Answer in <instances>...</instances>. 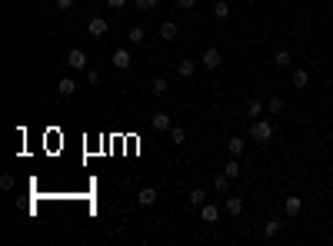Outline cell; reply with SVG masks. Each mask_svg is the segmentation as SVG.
<instances>
[{"instance_id": "1", "label": "cell", "mask_w": 333, "mask_h": 246, "mask_svg": "<svg viewBox=\"0 0 333 246\" xmlns=\"http://www.w3.org/2000/svg\"><path fill=\"white\" fill-rule=\"evenodd\" d=\"M250 140H257V143L273 140V123H270V120H254V123H250Z\"/></svg>"}, {"instance_id": "2", "label": "cell", "mask_w": 333, "mask_h": 246, "mask_svg": "<svg viewBox=\"0 0 333 246\" xmlns=\"http://www.w3.org/2000/svg\"><path fill=\"white\" fill-rule=\"evenodd\" d=\"M220 60H223V57H220V50H217V47H206L203 57H200V64H203L206 70H217V67H220Z\"/></svg>"}, {"instance_id": "3", "label": "cell", "mask_w": 333, "mask_h": 246, "mask_svg": "<svg viewBox=\"0 0 333 246\" xmlns=\"http://www.w3.org/2000/svg\"><path fill=\"white\" fill-rule=\"evenodd\" d=\"M110 64L117 67V70H130V64H134V60H130V50L127 47H120V50H113V57H110Z\"/></svg>"}, {"instance_id": "4", "label": "cell", "mask_w": 333, "mask_h": 246, "mask_svg": "<svg viewBox=\"0 0 333 246\" xmlns=\"http://www.w3.org/2000/svg\"><path fill=\"white\" fill-rule=\"evenodd\" d=\"M223 210L230 216H240L243 213V196H237V193H227V200H223Z\"/></svg>"}, {"instance_id": "5", "label": "cell", "mask_w": 333, "mask_h": 246, "mask_svg": "<svg viewBox=\"0 0 333 246\" xmlns=\"http://www.w3.org/2000/svg\"><path fill=\"white\" fill-rule=\"evenodd\" d=\"M67 64H70L73 70H84V67H87V54H84L80 47H70V54H67Z\"/></svg>"}, {"instance_id": "6", "label": "cell", "mask_w": 333, "mask_h": 246, "mask_svg": "<svg viewBox=\"0 0 333 246\" xmlns=\"http://www.w3.org/2000/svg\"><path fill=\"white\" fill-rule=\"evenodd\" d=\"M263 110H267V104H263L260 96H250V100H246V117L260 120V117H263Z\"/></svg>"}, {"instance_id": "7", "label": "cell", "mask_w": 333, "mask_h": 246, "mask_svg": "<svg viewBox=\"0 0 333 246\" xmlns=\"http://www.w3.org/2000/svg\"><path fill=\"white\" fill-rule=\"evenodd\" d=\"M107 20H103V17H90V24H87V33L90 37H103V33H107Z\"/></svg>"}, {"instance_id": "8", "label": "cell", "mask_w": 333, "mask_h": 246, "mask_svg": "<svg viewBox=\"0 0 333 246\" xmlns=\"http://www.w3.org/2000/svg\"><path fill=\"white\" fill-rule=\"evenodd\" d=\"M177 37H180V24H174V20L160 24V40H177Z\"/></svg>"}, {"instance_id": "9", "label": "cell", "mask_w": 333, "mask_h": 246, "mask_svg": "<svg viewBox=\"0 0 333 246\" xmlns=\"http://www.w3.org/2000/svg\"><path fill=\"white\" fill-rule=\"evenodd\" d=\"M137 203H140V207H153V203H157V190H153V186H143V190L137 193Z\"/></svg>"}, {"instance_id": "10", "label": "cell", "mask_w": 333, "mask_h": 246, "mask_svg": "<svg viewBox=\"0 0 333 246\" xmlns=\"http://www.w3.org/2000/svg\"><path fill=\"white\" fill-rule=\"evenodd\" d=\"M227 150H230V157H243L246 140H243V136H230V140H227Z\"/></svg>"}, {"instance_id": "11", "label": "cell", "mask_w": 333, "mask_h": 246, "mask_svg": "<svg viewBox=\"0 0 333 246\" xmlns=\"http://www.w3.org/2000/svg\"><path fill=\"white\" fill-rule=\"evenodd\" d=\"M300 210H303V200H300V196H286V200H283V213H286V216H297Z\"/></svg>"}, {"instance_id": "12", "label": "cell", "mask_w": 333, "mask_h": 246, "mask_svg": "<svg viewBox=\"0 0 333 246\" xmlns=\"http://www.w3.org/2000/svg\"><path fill=\"white\" fill-rule=\"evenodd\" d=\"M200 216H203V223H217V220H220V207L203 203V207H200Z\"/></svg>"}, {"instance_id": "13", "label": "cell", "mask_w": 333, "mask_h": 246, "mask_svg": "<svg viewBox=\"0 0 333 246\" xmlns=\"http://www.w3.org/2000/svg\"><path fill=\"white\" fill-rule=\"evenodd\" d=\"M170 127H174L170 113H153V130H166V133H170Z\"/></svg>"}, {"instance_id": "14", "label": "cell", "mask_w": 333, "mask_h": 246, "mask_svg": "<svg viewBox=\"0 0 333 246\" xmlns=\"http://www.w3.org/2000/svg\"><path fill=\"white\" fill-rule=\"evenodd\" d=\"M57 90H60V96H67V100H70V96L77 93V83H73L70 77H64V80H60V83H57Z\"/></svg>"}, {"instance_id": "15", "label": "cell", "mask_w": 333, "mask_h": 246, "mask_svg": "<svg viewBox=\"0 0 333 246\" xmlns=\"http://www.w3.org/2000/svg\"><path fill=\"white\" fill-rule=\"evenodd\" d=\"M143 40H147V33H143V27H130V30H127V43H134V47H140Z\"/></svg>"}, {"instance_id": "16", "label": "cell", "mask_w": 333, "mask_h": 246, "mask_svg": "<svg viewBox=\"0 0 333 246\" xmlns=\"http://www.w3.org/2000/svg\"><path fill=\"white\" fill-rule=\"evenodd\" d=\"M280 230H283V220H267V226H263V236H267V239H273Z\"/></svg>"}, {"instance_id": "17", "label": "cell", "mask_w": 333, "mask_h": 246, "mask_svg": "<svg viewBox=\"0 0 333 246\" xmlns=\"http://www.w3.org/2000/svg\"><path fill=\"white\" fill-rule=\"evenodd\" d=\"M170 143H174V146H183V143H187V130H183V127H170Z\"/></svg>"}, {"instance_id": "18", "label": "cell", "mask_w": 333, "mask_h": 246, "mask_svg": "<svg viewBox=\"0 0 333 246\" xmlns=\"http://www.w3.org/2000/svg\"><path fill=\"white\" fill-rule=\"evenodd\" d=\"M214 17H217V20H227V17H230V4H227V0H217V4H214Z\"/></svg>"}, {"instance_id": "19", "label": "cell", "mask_w": 333, "mask_h": 246, "mask_svg": "<svg viewBox=\"0 0 333 246\" xmlns=\"http://www.w3.org/2000/svg\"><path fill=\"white\" fill-rule=\"evenodd\" d=\"M214 190H217V193H230V176H227V173L214 176Z\"/></svg>"}, {"instance_id": "20", "label": "cell", "mask_w": 333, "mask_h": 246, "mask_svg": "<svg viewBox=\"0 0 333 246\" xmlns=\"http://www.w3.org/2000/svg\"><path fill=\"white\" fill-rule=\"evenodd\" d=\"M223 173L230 176V180H237V176L243 173V167H240V163H237V157H230V163H227V167H223Z\"/></svg>"}, {"instance_id": "21", "label": "cell", "mask_w": 333, "mask_h": 246, "mask_svg": "<svg viewBox=\"0 0 333 246\" xmlns=\"http://www.w3.org/2000/svg\"><path fill=\"white\" fill-rule=\"evenodd\" d=\"M290 80H294V87H297V90H303V87L310 83V73H307V70H294V77H290Z\"/></svg>"}, {"instance_id": "22", "label": "cell", "mask_w": 333, "mask_h": 246, "mask_svg": "<svg viewBox=\"0 0 333 246\" xmlns=\"http://www.w3.org/2000/svg\"><path fill=\"white\" fill-rule=\"evenodd\" d=\"M273 64H277V67H290V64H294L290 50H277V54H273Z\"/></svg>"}, {"instance_id": "23", "label": "cell", "mask_w": 333, "mask_h": 246, "mask_svg": "<svg viewBox=\"0 0 333 246\" xmlns=\"http://www.w3.org/2000/svg\"><path fill=\"white\" fill-rule=\"evenodd\" d=\"M190 203H193V207H203V203H206V190H203V186L190 190Z\"/></svg>"}, {"instance_id": "24", "label": "cell", "mask_w": 333, "mask_h": 246, "mask_svg": "<svg viewBox=\"0 0 333 246\" xmlns=\"http://www.w3.org/2000/svg\"><path fill=\"white\" fill-rule=\"evenodd\" d=\"M150 90H153V96H166V90H170V87H166V80H163V77H157V80L150 83Z\"/></svg>"}, {"instance_id": "25", "label": "cell", "mask_w": 333, "mask_h": 246, "mask_svg": "<svg viewBox=\"0 0 333 246\" xmlns=\"http://www.w3.org/2000/svg\"><path fill=\"white\" fill-rule=\"evenodd\" d=\"M177 70H180V77H193L197 64H193V60H180V64H177Z\"/></svg>"}, {"instance_id": "26", "label": "cell", "mask_w": 333, "mask_h": 246, "mask_svg": "<svg viewBox=\"0 0 333 246\" xmlns=\"http://www.w3.org/2000/svg\"><path fill=\"white\" fill-rule=\"evenodd\" d=\"M286 110V104L280 100V96H273V100H267V113H283Z\"/></svg>"}, {"instance_id": "27", "label": "cell", "mask_w": 333, "mask_h": 246, "mask_svg": "<svg viewBox=\"0 0 333 246\" xmlns=\"http://www.w3.org/2000/svg\"><path fill=\"white\" fill-rule=\"evenodd\" d=\"M0 186H4V190H14V176L4 173V176H0Z\"/></svg>"}, {"instance_id": "28", "label": "cell", "mask_w": 333, "mask_h": 246, "mask_svg": "<svg viewBox=\"0 0 333 246\" xmlns=\"http://www.w3.org/2000/svg\"><path fill=\"white\" fill-rule=\"evenodd\" d=\"M134 4H137L140 10H153V7H157V0H134Z\"/></svg>"}, {"instance_id": "29", "label": "cell", "mask_w": 333, "mask_h": 246, "mask_svg": "<svg viewBox=\"0 0 333 246\" xmlns=\"http://www.w3.org/2000/svg\"><path fill=\"white\" fill-rule=\"evenodd\" d=\"M54 7H57V10H70L73 0H54Z\"/></svg>"}, {"instance_id": "30", "label": "cell", "mask_w": 333, "mask_h": 246, "mask_svg": "<svg viewBox=\"0 0 333 246\" xmlns=\"http://www.w3.org/2000/svg\"><path fill=\"white\" fill-rule=\"evenodd\" d=\"M87 83H94V87H97V83H100V70H90L87 73Z\"/></svg>"}, {"instance_id": "31", "label": "cell", "mask_w": 333, "mask_h": 246, "mask_svg": "<svg viewBox=\"0 0 333 246\" xmlns=\"http://www.w3.org/2000/svg\"><path fill=\"white\" fill-rule=\"evenodd\" d=\"M177 7H183V10H190V7H197V0H177Z\"/></svg>"}, {"instance_id": "32", "label": "cell", "mask_w": 333, "mask_h": 246, "mask_svg": "<svg viewBox=\"0 0 333 246\" xmlns=\"http://www.w3.org/2000/svg\"><path fill=\"white\" fill-rule=\"evenodd\" d=\"M107 4H110L113 10H120V7H127V0H107Z\"/></svg>"}]
</instances>
